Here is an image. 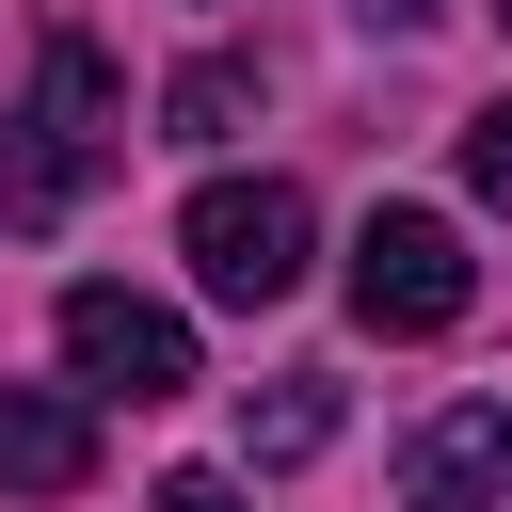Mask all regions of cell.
<instances>
[{
	"instance_id": "cell-9",
	"label": "cell",
	"mask_w": 512,
	"mask_h": 512,
	"mask_svg": "<svg viewBox=\"0 0 512 512\" xmlns=\"http://www.w3.org/2000/svg\"><path fill=\"white\" fill-rule=\"evenodd\" d=\"M464 192H496V208H512V96H496V112L464 128Z\"/></svg>"
},
{
	"instance_id": "cell-4",
	"label": "cell",
	"mask_w": 512,
	"mask_h": 512,
	"mask_svg": "<svg viewBox=\"0 0 512 512\" xmlns=\"http://www.w3.org/2000/svg\"><path fill=\"white\" fill-rule=\"evenodd\" d=\"M64 368L96 400H176L192 384V320L144 304V288H64Z\"/></svg>"
},
{
	"instance_id": "cell-5",
	"label": "cell",
	"mask_w": 512,
	"mask_h": 512,
	"mask_svg": "<svg viewBox=\"0 0 512 512\" xmlns=\"http://www.w3.org/2000/svg\"><path fill=\"white\" fill-rule=\"evenodd\" d=\"M400 512H512V400H448L400 448Z\"/></svg>"
},
{
	"instance_id": "cell-8",
	"label": "cell",
	"mask_w": 512,
	"mask_h": 512,
	"mask_svg": "<svg viewBox=\"0 0 512 512\" xmlns=\"http://www.w3.org/2000/svg\"><path fill=\"white\" fill-rule=\"evenodd\" d=\"M240 112H256V64H240V48H208V64L160 80V128H176V144H240Z\"/></svg>"
},
{
	"instance_id": "cell-12",
	"label": "cell",
	"mask_w": 512,
	"mask_h": 512,
	"mask_svg": "<svg viewBox=\"0 0 512 512\" xmlns=\"http://www.w3.org/2000/svg\"><path fill=\"white\" fill-rule=\"evenodd\" d=\"M496 32H512V0H496Z\"/></svg>"
},
{
	"instance_id": "cell-6",
	"label": "cell",
	"mask_w": 512,
	"mask_h": 512,
	"mask_svg": "<svg viewBox=\"0 0 512 512\" xmlns=\"http://www.w3.org/2000/svg\"><path fill=\"white\" fill-rule=\"evenodd\" d=\"M0 480L16 496H80L96 480V416L48 400V384H0Z\"/></svg>"
},
{
	"instance_id": "cell-3",
	"label": "cell",
	"mask_w": 512,
	"mask_h": 512,
	"mask_svg": "<svg viewBox=\"0 0 512 512\" xmlns=\"http://www.w3.org/2000/svg\"><path fill=\"white\" fill-rule=\"evenodd\" d=\"M480 304V256L448 240V208H368L352 224V320L368 336H448Z\"/></svg>"
},
{
	"instance_id": "cell-1",
	"label": "cell",
	"mask_w": 512,
	"mask_h": 512,
	"mask_svg": "<svg viewBox=\"0 0 512 512\" xmlns=\"http://www.w3.org/2000/svg\"><path fill=\"white\" fill-rule=\"evenodd\" d=\"M112 160H128V80H112L80 32H48L32 96L0 112V224H64Z\"/></svg>"
},
{
	"instance_id": "cell-7",
	"label": "cell",
	"mask_w": 512,
	"mask_h": 512,
	"mask_svg": "<svg viewBox=\"0 0 512 512\" xmlns=\"http://www.w3.org/2000/svg\"><path fill=\"white\" fill-rule=\"evenodd\" d=\"M320 448H336V384L320 368H288V384L240 400V464H320Z\"/></svg>"
},
{
	"instance_id": "cell-2",
	"label": "cell",
	"mask_w": 512,
	"mask_h": 512,
	"mask_svg": "<svg viewBox=\"0 0 512 512\" xmlns=\"http://www.w3.org/2000/svg\"><path fill=\"white\" fill-rule=\"evenodd\" d=\"M176 240H192V288H208V304H288L320 224H304L288 176H208V192L176 208Z\"/></svg>"
},
{
	"instance_id": "cell-10",
	"label": "cell",
	"mask_w": 512,
	"mask_h": 512,
	"mask_svg": "<svg viewBox=\"0 0 512 512\" xmlns=\"http://www.w3.org/2000/svg\"><path fill=\"white\" fill-rule=\"evenodd\" d=\"M144 512H240V480H208V464H176V480H160Z\"/></svg>"
},
{
	"instance_id": "cell-11",
	"label": "cell",
	"mask_w": 512,
	"mask_h": 512,
	"mask_svg": "<svg viewBox=\"0 0 512 512\" xmlns=\"http://www.w3.org/2000/svg\"><path fill=\"white\" fill-rule=\"evenodd\" d=\"M352 16H384V32H400V16H432V0H352Z\"/></svg>"
}]
</instances>
